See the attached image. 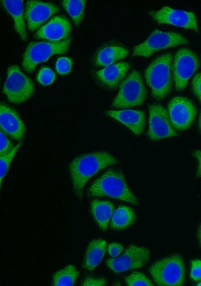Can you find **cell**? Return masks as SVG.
<instances>
[{
    "label": "cell",
    "instance_id": "12",
    "mask_svg": "<svg viewBox=\"0 0 201 286\" xmlns=\"http://www.w3.org/2000/svg\"><path fill=\"white\" fill-rule=\"evenodd\" d=\"M149 111L148 136L151 140H157L177 135L171 125L165 108L159 104H153L149 106Z\"/></svg>",
    "mask_w": 201,
    "mask_h": 286
},
{
    "label": "cell",
    "instance_id": "22",
    "mask_svg": "<svg viewBox=\"0 0 201 286\" xmlns=\"http://www.w3.org/2000/svg\"><path fill=\"white\" fill-rule=\"evenodd\" d=\"M128 53L126 49L118 46H110L101 49L95 58V64L98 66H108L120 59L124 58Z\"/></svg>",
    "mask_w": 201,
    "mask_h": 286
},
{
    "label": "cell",
    "instance_id": "4",
    "mask_svg": "<svg viewBox=\"0 0 201 286\" xmlns=\"http://www.w3.org/2000/svg\"><path fill=\"white\" fill-rule=\"evenodd\" d=\"M185 266L182 257L174 254L155 262L149 273L160 286H180L185 279Z\"/></svg>",
    "mask_w": 201,
    "mask_h": 286
},
{
    "label": "cell",
    "instance_id": "33",
    "mask_svg": "<svg viewBox=\"0 0 201 286\" xmlns=\"http://www.w3.org/2000/svg\"><path fill=\"white\" fill-rule=\"evenodd\" d=\"M106 284V280L103 278L88 277L82 283L83 286H104Z\"/></svg>",
    "mask_w": 201,
    "mask_h": 286
},
{
    "label": "cell",
    "instance_id": "6",
    "mask_svg": "<svg viewBox=\"0 0 201 286\" xmlns=\"http://www.w3.org/2000/svg\"><path fill=\"white\" fill-rule=\"evenodd\" d=\"M146 96V89L141 74L134 70L121 83L112 105L116 108L140 105L144 101Z\"/></svg>",
    "mask_w": 201,
    "mask_h": 286
},
{
    "label": "cell",
    "instance_id": "25",
    "mask_svg": "<svg viewBox=\"0 0 201 286\" xmlns=\"http://www.w3.org/2000/svg\"><path fill=\"white\" fill-rule=\"evenodd\" d=\"M85 3V0H64L61 2L76 26L80 24L84 18Z\"/></svg>",
    "mask_w": 201,
    "mask_h": 286
},
{
    "label": "cell",
    "instance_id": "13",
    "mask_svg": "<svg viewBox=\"0 0 201 286\" xmlns=\"http://www.w3.org/2000/svg\"><path fill=\"white\" fill-rule=\"evenodd\" d=\"M150 16L159 24H169L198 31L196 18L193 12L164 6L150 12Z\"/></svg>",
    "mask_w": 201,
    "mask_h": 286
},
{
    "label": "cell",
    "instance_id": "23",
    "mask_svg": "<svg viewBox=\"0 0 201 286\" xmlns=\"http://www.w3.org/2000/svg\"><path fill=\"white\" fill-rule=\"evenodd\" d=\"M136 216L133 210L129 207L120 206L115 209L110 222L111 228L114 230H122L131 225Z\"/></svg>",
    "mask_w": 201,
    "mask_h": 286
},
{
    "label": "cell",
    "instance_id": "16",
    "mask_svg": "<svg viewBox=\"0 0 201 286\" xmlns=\"http://www.w3.org/2000/svg\"><path fill=\"white\" fill-rule=\"evenodd\" d=\"M0 124L1 130L12 138L21 140L24 137L25 128L16 112L3 102L0 105Z\"/></svg>",
    "mask_w": 201,
    "mask_h": 286
},
{
    "label": "cell",
    "instance_id": "36",
    "mask_svg": "<svg viewBox=\"0 0 201 286\" xmlns=\"http://www.w3.org/2000/svg\"><path fill=\"white\" fill-rule=\"evenodd\" d=\"M197 237L199 241V244L201 247V224L199 227L198 232H197Z\"/></svg>",
    "mask_w": 201,
    "mask_h": 286
},
{
    "label": "cell",
    "instance_id": "26",
    "mask_svg": "<svg viewBox=\"0 0 201 286\" xmlns=\"http://www.w3.org/2000/svg\"><path fill=\"white\" fill-rule=\"evenodd\" d=\"M21 145V142L18 143L14 146L10 152L4 155L0 156L1 186L2 185V180L8 170L10 163Z\"/></svg>",
    "mask_w": 201,
    "mask_h": 286
},
{
    "label": "cell",
    "instance_id": "21",
    "mask_svg": "<svg viewBox=\"0 0 201 286\" xmlns=\"http://www.w3.org/2000/svg\"><path fill=\"white\" fill-rule=\"evenodd\" d=\"M91 210L95 221L103 230H106L114 212V205L109 201L93 200Z\"/></svg>",
    "mask_w": 201,
    "mask_h": 286
},
{
    "label": "cell",
    "instance_id": "8",
    "mask_svg": "<svg viewBox=\"0 0 201 286\" xmlns=\"http://www.w3.org/2000/svg\"><path fill=\"white\" fill-rule=\"evenodd\" d=\"M182 44H188L187 39L182 35L154 30L144 42L134 47L133 55L149 57L160 50Z\"/></svg>",
    "mask_w": 201,
    "mask_h": 286
},
{
    "label": "cell",
    "instance_id": "5",
    "mask_svg": "<svg viewBox=\"0 0 201 286\" xmlns=\"http://www.w3.org/2000/svg\"><path fill=\"white\" fill-rule=\"evenodd\" d=\"M71 39L54 42L39 41L30 42L24 52L22 66L27 73L33 72L36 66L48 60L56 54H63L68 49Z\"/></svg>",
    "mask_w": 201,
    "mask_h": 286
},
{
    "label": "cell",
    "instance_id": "29",
    "mask_svg": "<svg viewBox=\"0 0 201 286\" xmlns=\"http://www.w3.org/2000/svg\"><path fill=\"white\" fill-rule=\"evenodd\" d=\"M72 59L67 57H61L58 59L56 63V70L60 75H66L71 71Z\"/></svg>",
    "mask_w": 201,
    "mask_h": 286
},
{
    "label": "cell",
    "instance_id": "37",
    "mask_svg": "<svg viewBox=\"0 0 201 286\" xmlns=\"http://www.w3.org/2000/svg\"><path fill=\"white\" fill-rule=\"evenodd\" d=\"M198 126L200 130H201V112L199 118V122H198Z\"/></svg>",
    "mask_w": 201,
    "mask_h": 286
},
{
    "label": "cell",
    "instance_id": "17",
    "mask_svg": "<svg viewBox=\"0 0 201 286\" xmlns=\"http://www.w3.org/2000/svg\"><path fill=\"white\" fill-rule=\"evenodd\" d=\"M105 114L125 125L136 135L141 134L144 130L145 117L142 111L109 110L105 112Z\"/></svg>",
    "mask_w": 201,
    "mask_h": 286
},
{
    "label": "cell",
    "instance_id": "31",
    "mask_svg": "<svg viewBox=\"0 0 201 286\" xmlns=\"http://www.w3.org/2000/svg\"><path fill=\"white\" fill-rule=\"evenodd\" d=\"M14 147L12 142L7 138L3 131H1L0 156L10 152Z\"/></svg>",
    "mask_w": 201,
    "mask_h": 286
},
{
    "label": "cell",
    "instance_id": "38",
    "mask_svg": "<svg viewBox=\"0 0 201 286\" xmlns=\"http://www.w3.org/2000/svg\"><path fill=\"white\" fill-rule=\"evenodd\" d=\"M197 285L201 286V282H199Z\"/></svg>",
    "mask_w": 201,
    "mask_h": 286
},
{
    "label": "cell",
    "instance_id": "18",
    "mask_svg": "<svg viewBox=\"0 0 201 286\" xmlns=\"http://www.w3.org/2000/svg\"><path fill=\"white\" fill-rule=\"evenodd\" d=\"M129 68V64L127 62L116 63L98 71L96 77L103 85L113 88L124 78Z\"/></svg>",
    "mask_w": 201,
    "mask_h": 286
},
{
    "label": "cell",
    "instance_id": "27",
    "mask_svg": "<svg viewBox=\"0 0 201 286\" xmlns=\"http://www.w3.org/2000/svg\"><path fill=\"white\" fill-rule=\"evenodd\" d=\"M125 280L128 286L153 285L152 282L143 273L136 271L127 276Z\"/></svg>",
    "mask_w": 201,
    "mask_h": 286
},
{
    "label": "cell",
    "instance_id": "24",
    "mask_svg": "<svg viewBox=\"0 0 201 286\" xmlns=\"http://www.w3.org/2000/svg\"><path fill=\"white\" fill-rule=\"evenodd\" d=\"M79 272L72 264L55 272L52 277L54 286H72L76 282Z\"/></svg>",
    "mask_w": 201,
    "mask_h": 286
},
{
    "label": "cell",
    "instance_id": "28",
    "mask_svg": "<svg viewBox=\"0 0 201 286\" xmlns=\"http://www.w3.org/2000/svg\"><path fill=\"white\" fill-rule=\"evenodd\" d=\"M56 78V75L53 71L46 67H42L39 71L37 75L38 82L44 86L52 84Z\"/></svg>",
    "mask_w": 201,
    "mask_h": 286
},
{
    "label": "cell",
    "instance_id": "30",
    "mask_svg": "<svg viewBox=\"0 0 201 286\" xmlns=\"http://www.w3.org/2000/svg\"><path fill=\"white\" fill-rule=\"evenodd\" d=\"M190 276L194 281L201 280V260L195 259L191 261Z\"/></svg>",
    "mask_w": 201,
    "mask_h": 286
},
{
    "label": "cell",
    "instance_id": "7",
    "mask_svg": "<svg viewBox=\"0 0 201 286\" xmlns=\"http://www.w3.org/2000/svg\"><path fill=\"white\" fill-rule=\"evenodd\" d=\"M3 92L11 103L20 104L33 94L34 85L31 79L25 75L16 65H11L7 70Z\"/></svg>",
    "mask_w": 201,
    "mask_h": 286
},
{
    "label": "cell",
    "instance_id": "10",
    "mask_svg": "<svg viewBox=\"0 0 201 286\" xmlns=\"http://www.w3.org/2000/svg\"><path fill=\"white\" fill-rule=\"evenodd\" d=\"M149 250L143 247L130 245L119 257L108 259L106 265L115 273L144 266L149 260Z\"/></svg>",
    "mask_w": 201,
    "mask_h": 286
},
{
    "label": "cell",
    "instance_id": "35",
    "mask_svg": "<svg viewBox=\"0 0 201 286\" xmlns=\"http://www.w3.org/2000/svg\"><path fill=\"white\" fill-rule=\"evenodd\" d=\"M193 155L198 161V166L197 170V176L201 177V150H195L193 153Z\"/></svg>",
    "mask_w": 201,
    "mask_h": 286
},
{
    "label": "cell",
    "instance_id": "1",
    "mask_svg": "<svg viewBox=\"0 0 201 286\" xmlns=\"http://www.w3.org/2000/svg\"><path fill=\"white\" fill-rule=\"evenodd\" d=\"M118 161L106 152H93L78 156L69 164V170L74 192L82 199L87 182L105 167L117 164Z\"/></svg>",
    "mask_w": 201,
    "mask_h": 286
},
{
    "label": "cell",
    "instance_id": "32",
    "mask_svg": "<svg viewBox=\"0 0 201 286\" xmlns=\"http://www.w3.org/2000/svg\"><path fill=\"white\" fill-rule=\"evenodd\" d=\"M193 92L201 102V72L196 74L192 81Z\"/></svg>",
    "mask_w": 201,
    "mask_h": 286
},
{
    "label": "cell",
    "instance_id": "20",
    "mask_svg": "<svg viewBox=\"0 0 201 286\" xmlns=\"http://www.w3.org/2000/svg\"><path fill=\"white\" fill-rule=\"evenodd\" d=\"M107 242L99 239L91 241L87 248L82 266L89 271H93L102 261L106 252Z\"/></svg>",
    "mask_w": 201,
    "mask_h": 286
},
{
    "label": "cell",
    "instance_id": "34",
    "mask_svg": "<svg viewBox=\"0 0 201 286\" xmlns=\"http://www.w3.org/2000/svg\"><path fill=\"white\" fill-rule=\"evenodd\" d=\"M123 250V247L120 243L117 242L111 243L108 247V252L113 257H118Z\"/></svg>",
    "mask_w": 201,
    "mask_h": 286
},
{
    "label": "cell",
    "instance_id": "3",
    "mask_svg": "<svg viewBox=\"0 0 201 286\" xmlns=\"http://www.w3.org/2000/svg\"><path fill=\"white\" fill-rule=\"evenodd\" d=\"M172 60L171 54H163L153 61L145 71L146 82L151 89L153 96L156 99L164 98L171 90Z\"/></svg>",
    "mask_w": 201,
    "mask_h": 286
},
{
    "label": "cell",
    "instance_id": "19",
    "mask_svg": "<svg viewBox=\"0 0 201 286\" xmlns=\"http://www.w3.org/2000/svg\"><path fill=\"white\" fill-rule=\"evenodd\" d=\"M4 8L12 17L15 29L21 39L26 41L27 39L24 21L23 2L19 1H1Z\"/></svg>",
    "mask_w": 201,
    "mask_h": 286
},
{
    "label": "cell",
    "instance_id": "14",
    "mask_svg": "<svg viewBox=\"0 0 201 286\" xmlns=\"http://www.w3.org/2000/svg\"><path fill=\"white\" fill-rule=\"evenodd\" d=\"M59 11V7L52 3L37 0L27 1L25 5V17L29 30L32 32L35 31Z\"/></svg>",
    "mask_w": 201,
    "mask_h": 286
},
{
    "label": "cell",
    "instance_id": "2",
    "mask_svg": "<svg viewBox=\"0 0 201 286\" xmlns=\"http://www.w3.org/2000/svg\"><path fill=\"white\" fill-rule=\"evenodd\" d=\"M87 193L89 196H107L135 205L138 204L123 174L115 170H108L96 179L88 189Z\"/></svg>",
    "mask_w": 201,
    "mask_h": 286
},
{
    "label": "cell",
    "instance_id": "9",
    "mask_svg": "<svg viewBox=\"0 0 201 286\" xmlns=\"http://www.w3.org/2000/svg\"><path fill=\"white\" fill-rule=\"evenodd\" d=\"M199 67L198 57L192 50L182 48L177 51L172 67L175 87L177 91H180L186 88L189 79Z\"/></svg>",
    "mask_w": 201,
    "mask_h": 286
},
{
    "label": "cell",
    "instance_id": "15",
    "mask_svg": "<svg viewBox=\"0 0 201 286\" xmlns=\"http://www.w3.org/2000/svg\"><path fill=\"white\" fill-rule=\"evenodd\" d=\"M71 30L69 21L62 16L53 17L35 34V37L57 42L67 39Z\"/></svg>",
    "mask_w": 201,
    "mask_h": 286
},
{
    "label": "cell",
    "instance_id": "11",
    "mask_svg": "<svg viewBox=\"0 0 201 286\" xmlns=\"http://www.w3.org/2000/svg\"><path fill=\"white\" fill-rule=\"evenodd\" d=\"M168 109L173 127L179 131L188 129L196 115V109L193 103L181 96L172 98L168 104Z\"/></svg>",
    "mask_w": 201,
    "mask_h": 286
}]
</instances>
